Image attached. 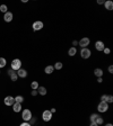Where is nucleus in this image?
I'll list each match as a JSON object with an SVG mask.
<instances>
[{
	"instance_id": "nucleus-1",
	"label": "nucleus",
	"mask_w": 113,
	"mask_h": 126,
	"mask_svg": "<svg viewBox=\"0 0 113 126\" xmlns=\"http://www.w3.org/2000/svg\"><path fill=\"white\" fill-rule=\"evenodd\" d=\"M10 69H13L14 71H17V70L22 69V61L19 59H14L13 61H11Z\"/></svg>"
},
{
	"instance_id": "nucleus-2",
	"label": "nucleus",
	"mask_w": 113,
	"mask_h": 126,
	"mask_svg": "<svg viewBox=\"0 0 113 126\" xmlns=\"http://www.w3.org/2000/svg\"><path fill=\"white\" fill-rule=\"evenodd\" d=\"M109 109V104L105 101H100L98 106H97V110L100 112V113H106Z\"/></svg>"
},
{
	"instance_id": "nucleus-3",
	"label": "nucleus",
	"mask_w": 113,
	"mask_h": 126,
	"mask_svg": "<svg viewBox=\"0 0 113 126\" xmlns=\"http://www.w3.org/2000/svg\"><path fill=\"white\" fill-rule=\"evenodd\" d=\"M43 27H44V24H43V22H41V20H36V22H34L32 25V28L34 32H38V30L43 29Z\"/></svg>"
},
{
	"instance_id": "nucleus-4",
	"label": "nucleus",
	"mask_w": 113,
	"mask_h": 126,
	"mask_svg": "<svg viewBox=\"0 0 113 126\" xmlns=\"http://www.w3.org/2000/svg\"><path fill=\"white\" fill-rule=\"evenodd\" d=\"M22 118L24 119V122H28L32 118V112L30 109L22 110Z\"/></svg>"
},
{
	"instance_id": "nucleus-5",
	"label": "nucleus",
	"mask_w": 113,
	"mask_h": 126,
	"mask_svg": "<svg viewBox=\"0 0 113 126\" xmlns=\"http://www.w3.org/2000/svg\"><path fill=\"white\" fill-rule=\"evenodd\" d=\"M91 55H92V52H91V50H89L88 47H86V48H81L80 50V56L83 57V59H89L91 57Z\"/></svg>"
},
{
	"instance_id": "nucleus-6",
	"label": "nucleus",
	"mask_w": 113,
	"mask_h": 126,
	"mask_svg": "<svg viewBox=\"0 0 113 126\" xmlns=\"http://www.w3.org/2000/svg\"><path fill=\"white\" fill-rule=\"evenodd\" d=\"M42 119L44 122H50L52 119V113L50 112V109H46L42 113Z\"/></svg>"
},
{
	"instance_id": "nucleus-7",
	"label": "nucleus",
	"mask_w": 113,
	"mask_h": 126,
	"mask_svg": "<svg viewBox=\"0 0 113 126\" xmlns=\"http://www.w3.org/2000/svg\"><path fill=\"white\" fill-rule=\"evenodd\" d=\"M89 43H91V40H89L88 37H83V38H81V40L78 42V45L80 46L81 48H86V47H88Z\"/></svg>"
},
{
	"instance_id": "nucleus-8",
	"label": "nucleus",
	"mask_w": 113,
	"mask_h": 126,
	"mask_svg": "<svg viewBox=\"0 0 113 126\" xmlns=\"http://www.w3.org/2000/svg\"><path fill=\"white\" fill-rule=\"evenodd\" d=\"M3 102H5L6 106H13L14 102H15V99H14L13 96H7V97H5Z\"/></svg>"
},
{
	"instance_id": "nucleus-9",
	"label": "nucleus",
	"mask_w": 113,
	"mask_h": 126,
	"mask_svg": "<svg viewBox=\"0 0 113 126\" xmlns=\"http://www.w3.org/2000/svg\"><path fill=\"white\" fill-rule=\"evenodd\" d=\"M104 47H105V45H104V43H103L102 41H96V43H95V48H96L97 51L103 52Z\"/></svg>"
},
{
	"instance_id": "nucleus-10",
	"label": "nucleus",
	"mask_w": 113,
	"mask_h": 126,
	"mask_svg": "<svg viewBox=\"0 0 113 126\" xmlns=\"http://www.w3.org/2000/svg\"><path fill=\"white\" fill-rule=\"evenodd\" d=\"M13 13H10V11H7V13L3 15V20H5L6 23H10L11 20H13Z\"/></svg>"
},
{
	"instance_id": "nucleus-11",
	"label": "nucleus",
	"mask_w": 113,
	"mask_h": 126,
	"mask_svg": "<svg viewBox=\"0 0 113 126\" xmlns=\"http://www.w3.org/2000/svg\"><path fill=\"white\" fill-rule=\"evenodd\" d=\"M17 75H18V78H26L27 77V71L25 69H19L16 71Z\"/></svg>"
},
{
	"instance_id": "nucleus-12",
	"label": "nucleus",
	"mask_w": 113,
	"mask_h": 126,
	"mask_svg": "<svg viewBox=\"0 0 113 126\" xmlns=\"http://www.w3.org/2000/svg\"><path fill=\"white\" fill-rule=\"evenodd\" d=\"M13 110L15 112V113H19V112H22V104H19V102H14Z\"/></svg>"
},
{
	"instance_id": "nucleus-13",
	"label": "nucleus",
	"mask_w": 113,
	"mask_h": 126,
	"mask_svg": "<svg viewBox=\"0 0 113 126\" xmlns=\"http://www.w3.org/2000/svg\"><path fill=\"white\" fill-rule=\"evenodd\" d=\"M104 7L106 10H113V1H111V0H106L104 2Z\"/></svg>"
},
{
	"instance_id": "nucleus-14",
	"label": "nucleus",
	"mask_w": 113,
	"mask_h": 126,
	"mask_svg": "<svg viewBox=\"0 0 113 126\" xmlns=\"http://www.w3.org/2000/svg\"><path fill=\"white\" fill-rule=\"evenodd\" d=\"M94 74H95V77H97V78H102L103 77V70L101 69V68H96V69L94 70Z\"/></svg>"
},
{
	"instance_id": "nucleus-15",
	"label": "nucleus",
	"mask_w": 113,
	"mask_h": 126,
	"mask_svg": "<svg viewBox=\"0 0 113 126\" xmlns=\"http://www.w3.org/2000/svg\"><path fill=\"white\" fill-rule=\"evenodd\" d=\"M54 71V68L53 65H46L45 69H44V72L46 73V74H52Z\"/></svg>"
},
{
	"instance_id": "nucleus-16",
	"label": "nucleus",
	"mask_w": 113,
	"mask_h": 126,
	"mask_svg": "<svg viewBox=\"0 0 113 126\" xmlns=\"http://www.w3.org/2000/svg\"><path fill=\"white\" fill-rule=\"evenodd\" d=\"M48 90H46L45 87H38V94H40L41 96H45Z\"/></svg>"
},
{
	"instance_id": "nucleus-17",
	"label": "nucleus",
	"mask_w": 113,
	"mask_h": 126,
	"mask_svg": "<svg viewBox=\"0 0 113 126\" xmlns=\"http://www.w3.org/2000/svg\"><path fill=\"white\" fill-rule=\"evenodd\" d=\"M76 54H77V48L76 47H70L69 50H68V55H69V56H75Z\"/></svg>"
},
{
	"instance_id": "nucleus-18",
	"label": "nucleus",
	"mask_w": 113,
	"mask_h": 126,
	"mask_svg": "<svg viewBox=\"0 0 113 126\" xmlns=\"http://www.w3.org/2000/svg\"><path fill=\"white\" fill-rule=\"evenodd\" d=\"M14 99H15V102H19V104H22V102L24 101V97L20 96V95H18V96L14 97Z\"/></svg>"
},
{
	"instance_id": "nucleus-19",
	"label": "nucleus",
	"mask_w": 113,
	"mask_h": 126,
	"mask_svg": "<svg viewBox=\"0 0 113 126\" xmlns=\"http://www.w3.org/2000/svg\"><path fill=\"white\" fill-rule=\"evenodd\" d=\"M53 68H54V70H61L62 68H63V64H62L61 62H56Z\"/></svg>"
},
{
	"instance_id": "nucleus-20",
	"label": "nucleus",
	"mask_w": 113,
	"mask_h": 126,
	"mask_svg": "<svg viewBox=\"0 0 113 126\" xmlns=\"http://www.w3.org/2000/svg\"><path fill=\"white\" fill-rule=\"evenodd\" d=\"M38 87H40V84H38V81H33V82L31 83V88H32V90H38Z\"/></svg>"
},
{
	"instance_id": "nucleus-21",
	"label": "nucleus",
	"mask_w": 113,
	"mask_h": 126,
	"mask_svg": "<svg viewBox=\"0 0 113 126\" xmlns=\"http://www.w3.org/2000/svg\"><path fill=\"white\" fill-rule=\"evenodd\" d=\"M95 123H96L97 125L100 126V125H102V124L104 123V119H103V117H101V116L98 115V117L96 118V121H95Z\"/></svg>"
},
{
	"instance_id": "nucleus-22",
	"label": "nucleus",
	"mask_w": 113,
	"mask_h": 126,
	"mask_svg": "<svg viewBox=\"0 0 113 126\" xmlns=\"http://www.w3.org/2000/svg\"><path fill=\"white\" fill-rule=\"evenodd\" d=\"M6 64H7V61H6L5 57H0V69H1V68H5Z\"/></svg>"
},
{
	"instance_id": "nucleus-23",
	"label": "nucleus",
	"mask_w": 113,
	"mask_h": 126,
	"mask_svg": "<svg viewBox=\"0 0 113 126\" xmlns=\"http://www.w3.org/2000/svg\"><path fill=\"white\" fill-rule=\"evenodd\" d=\"M97 117H98L97 114H92V115L89 116V121H91V123H95V121H96Z\"/></svg>"
},
{
	"instance_id": "nucleus-24",
	"label": "nucleus",
	"mask_w": 113,
	"mask_h": 126,
	"mask_svg": "<svg viewBox=\"0 0 113 126\" xmlns=\"http://www.w3.org/2000/svg\"><path fill=\"white\" fill-rule=\"evenodd\" d=\"M0 10L2 11L3 14H6L7 11H8V7H7L6 5H1V6H0Z\"/></svg>"
},
{
	"instance_id": "nucleus-25",
	"label": "nucleus",
	"mask_w": 113,
	"mask_h": 126,
	"mask_svg": "<svg viewBox=\"0 0 113 126\" xmlns=\"http://www.w3.org/2000/svg\"><path fill=\"white\" fill-rule=\"evenodd\" d=\"M10 79H11V81H17V79H18V75H17V73L16 72L13 73V74L10 75Z\"/></svg>"
},
{
	"instance_id": "nucleus-26",
	"label": "nucleus",
	"mask_w": 113,
	"mask_h": 126,
	"mask_svg": "<svg viewBox=\"0 0 113 126\" xmlns=\"http://www.w3.org/2000/svg\"><path fill=\"white\" fill-rule=\"evenodd\" d=\"M108 104H112L113 102V96L112 95H108V100H106Z\"/></svg>"
},
{
	"instance_id": "nucleus-27",
	"label": "nucleus",
	"mask_w": 113,
	"mask_h": 126,
	"mask_svg": "<svg viewBox=\"0 0 113 126\" xmlns=\"http://www.w3.org/2000/svg\"><path fill=\"white\" fill-rule=\"evenodd\" d=\"M28 123H30L31 125H33V124H35V123H36V118H35V117H33V116H32V118H31L30 121H28Z\"/></svg>"
},
{
	"instance_id": "nucleus-28",
	"label": "nucleus",
	"mask_w": 113,
	"mask_h": 126,
	"mask_svg": "<svg viewBox=\"0 0 113 126\" xmlns=\"http://www.w3.org/2000/svg\"><path fill=\"white\" fill-rule=\"evenodd\" d=\"M106 100H108V95H102V97H101V101L106 102Z\"/></svg>"
},
{
	"instance_id": "nucleus-29",
	"label": "nucleus",
	"mask_w": 113,
	"mask_h": 126,
	"mask_svg": "<svg viewBox=\"0 0 113 126\" xmlns=\"http://www.w3.org/2000/svg\"><path fill=\"white\" fill-rule=\"evenodd\" d=\"M103 52H104V54H110L111 50H110V48H108V47H104V50H103Z\"/></svg>"
},
{
	"instance_id": "nucleus-30",
	"label": "nucleus",
	"mask_w": 113,
	"mask_h": 126,
	"mask_svg": "<svg viewBox=\"0 0 113 126\" xmlns=\"http://www.w3.org/2000/svg\"><path fill=\"white\" fill-rule=\"evenodd\" d=\"M19 126H32V125H31V124L28 123V122H23V123L20 124Z\"/></svg>"
},
{
	"instance_id": "nucleus-31",
	"label": "nucleus",
	"mask_w": 113,
	"mask_h": 126,
	"mask_svg": "<svg viewBox=\"0 0 113 126\" xmlns=\"http://www.w3.org/2000/svg\"><path fill=\"white\" fill-rule=\"evenodd\" d=\"M15 72H16V71H14L13 69H9V70H8V72H7V73H8V75L10 77V75L13 74V73H15Z\"/></svg>"
},
{
	"instance_id": "nucleus-32",
	"label": "nucleus",
	"mask_w": 113,
	"mask_h": 126,
	"mask_svg": "<svg viewBox=\"0 0 113 126\" xmlns=\"http://www.w3.org/2000/svg\"><path fill=\"white\" fill-rule=\"evenodd\" d=\"M108 70H109V73H113V65H110Z\"/></svg>"
},
{
	"instance_id": "nucleus-33",
	"label": "nucleus",
	"mask_w": 113,
	"mask_h": 126,
	"mask_svg": "<svg viewBox=\"0 0 113 126\" xmlns=\"http://www.w3.org/2000/svg\"><path fill=\"white\" fill-rule=\"evenodd\" d=\"M73 45H74V47L78 46V41H73Z\"/></svg>"
},
{
	"instance_id": "nucleus-34",
	"label": "nucleus",
	"mask_w": 113,
	"mask_h": 126,
	"mask_svg": "<svg viewBox=\"0 0 113 126\" xmlns=\"http://www.w3.org/2000/svg\"><path fill=\"white\" fill-rule=\"evenodd\" d=\"M104 0H97V5H104Z\"/></svg>"
},
{
	"instance_id": "nucleus-35",
	"label": "nucleus",
	"mask_w": 113,
	"mask_h": 126,
	"mask_svg": "<svg viewBox=\"0 0 113 126\" xmlns=\"http://www.w3.org/2000/svg\"><path fill=\"white\" fill-rule=\"evenodd\" d=\"M31 95H32V96H36V95H38V90H32Z\"/></svg>"
},
{
	"instance_id": "nucleus-36",
	"label": "nucleus",
	"mask_w": 113,
	"mask_h": 126,
	"mask_svg": "<svg viewBox=\"0 0 113 126\" xmlns=\"http://www.w3.org/2000/svg\"><path fill=\"white\" fill-rule=\"evenodd\" d=\"M50 112H51L52 114H54L56 112V108H51V109H50Z\"/></svg>"
},
{
	"instance_id": "nucleus-37",
	"label": "nucleus",
	"mask_w": 113,
	"mask_h": 126,
	"mask_svg": "<svg viewBox=\"0 0 113 126\" xmlns=\"http://www.w3.org/2000/svg\"><path fill=\"white\" fill-rule=\"evenodd\" d=\"M97 82H98V83H102L103 82V79L102 78H97Z\"/></svg>"
},
{
	"instance_id": "nucleus-38",
	"label": "nucleus",
	"mask_w": 113,
	"mask_h": 126,
	"mask_svg": "<svg viewBox=\"0 0 113 126\" xmlns=\"http://www.w3.org/2000/svg\"><path fill=\"white\" fill-rule=\"evenodd\" d=\"M89 126H98V125H97L96 123H91V125H89Z\"/></svg>"
},
{
	"instance_id": "nucleus-39",
	"label": "nucleus",
	"mask_w": 113,
	"mask_h": 126,
	"mask_svg": "<svg viewBox=\"0 0 113 126\" xmlns=\"http://www.w3.org/2000/svg\"><path fill=\"white\" fill-rule=\"evenodd\" d=\"M105 126H113V124H111V123H108V124H106V125H105Z\"/></svg>"
},
{
	"instance_id": "nucleus-40",
	"label": "nucleus",
	"mask_w": 113,
	"mask_h": 126,
	"mask_svg": "<svg viewBox=\"0 0 113 126\" xmlns=\"http://www.w3.org/2000/svg\"><path fill=\"white\" fill-rule=\"evenodd\" d=\"M0 74H1V71H0Z\"/></svg>"
}]
</instances>
